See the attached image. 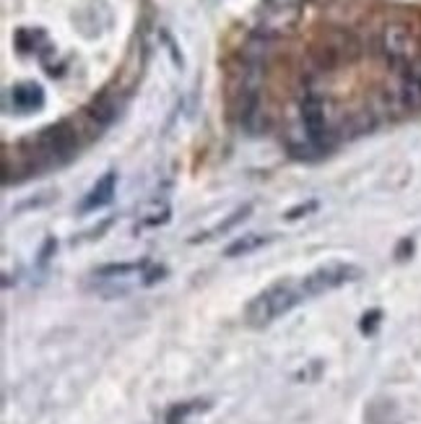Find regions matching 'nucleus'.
I'll return each instance as SVG.
<instances>
[{"label": "nucleus", "instance_id": "obj_1", "mask_svg": "<svg viewBox=\"0 0 421 424\" xmlns=\"http://www.w3.org/2000/svg\"><path fill=\"white\" fill-rule=\"evenodd\" d=\"M302 299H304V295H302V289H299V284H294V282L270 284L268 289H263V292L247 305V310H245L247 326H252V328H266L273 320H279L281 315H286L289 310H294Z\"/></svg>", "mask_w": 421, "mask_h": 424}, {"label": "nucleus", "instance_id": "obj_2", "mask_svg": "<svg viewBox=\"0 0 421 424\" xmlns=\"http://www.w3.org/2000/svg\"><path fill=\"white\" fill-rule=\"evenodd\" d=\"M36 149H39L36 156L42 165H65L78 153V136L68 123H55L36 136Z\"/></svg>", "mask_w": 421, "mask_h": 424}, {"label": "nucleus", "instance_id": "obj_3", "mask_svg": "<svg viewBox=\"0 0 421 424\" xmlns=\"http://www.w3.org/2000/svg\"><path fill=\"white\" fill-rule=\"evenodd\" d=\"M359 276H362V268L354 266V263H325V266L315 268L312 273H307L304 282L299 284V289H302L304 299L307 297H320L325 295V292L338 289L343 284L356 282Z\"/></svg>", "mask_w": 421, "mask_h": 424}, {"label": "nucleus", "instance_id": "obj_4", "mask_svg": "<svg viewBox=\"0 0 421 424\" xmlns=\"http://www.w3.org/2000/svg\"><path fill=\"white\" fill-rule=\"evenodd\" d=\"M380 52L385 55L390 65L398 68H411L416 63V36L411 34L409 26L403 24H387L380 32Z\"/></svg>", "mask_w": 421, "mask_h": 424}, {"label": "nucleus", "instance_id": "obj_5", "mask_svg": "<svg viewBox=\"0 0 421 424\" xmlns=\"http://www.w3.org/2000/svg\"><path fill=\"white\" fill-rule=\"evenodd\" d=\"M299 115H302V125H304V133H307V141L312 143L315 149H327V146L333 143L336 130H330V125H327L323 99L317 94H307L302 99Z\"/></svg>", "mask_w": 421, "mask_h": 424}, {"label": "nucleus", "instance_id": "obj_6", "mask_svg": "<svg viewBox=\"0 0 421 424\" xmlns=\"http://www.w3.org/2000/svg\"><path fill=\"white\" fill-rule=\"evenodd\" d=\"M115 190H117V172H107L102 180H96V185H94L89 193H86V198L81 203V213H91V211H99V209H105L112 203L115 198Z\"/></svg>", "mask_w": 421, "mask_h": 424}, {"label": "nucleus", "instance_id": "obj_7", "mask_svg": "<svg viewBox=\"0 0 421 424\" xmlns=\"http://www.w3.org/2000/svg\"><path fill=\"white\" fill-rule=\"evenodd\" d=\"M11 105L19 112H36L45 107V89L34 81L16 83L11 89Z\"/></svg>", "mask_w": 421, "mask_h": 424}, {"label": "nucleus", "instance_id": "obj_8", "mask_svg": "<svg viewBox=\"0 0 421 424\" xmlns=\"http://www.w3.org/2000/svg\"><path fill=\"white\" fill-rule=\"evenodd\" d=\"M273 237H266V235H242L239 240H234L229 248L224 250V255L226 258H239V255H250L252 250L263 248V245H268Z\"/></svg>", "mask_w": 421, "mask_h": 424}, {"label": "nucleus", "instance_id": "obj_9", "mask_svg": "<svg viewBox=\"0 0 421 424\" xmlns=\"http://www.w3.org/2000/svg\"><path fill=\"white\" fill-rule=\"evenodd\" d=\"M200 409H208V403H200L198 399L180 401V403H175V406L166 412L164 422H166V424H185L187 416H190V414H195V412H200Z\"/></svg>", "mask_w": 421, "mask_h": 424}, {"label": "nucleus", "instance_id": "obj_10", "mask_svg": "<svg viewBox=\"0 0 421 424\" xmlns=\"http://www.w3.org/2000/svg\"><path fill=\"white\" fill-rule=\"evenodd\" d=\"M89 118H91L99 128H107V125L117 118V102L115 99H109V96H102V99L94 102V107L89 109Z\"/></svg>", "mask_w": 421, "mask_h": 424}, {"label": "nucleus", "instance_id": "obj_11", "mask_svg": "<svg viewBox=\"0 0 421 424\" xmlns=\"http://www.w3.org/2000/svg\"><path fill=\"white\" fill-rule=\"evenodd\" d=\"M149 266V260H136V263H109V266H102L96 276L102 279H115V276H125V273H140Z\"/></svg>", "mask_w": 421, "mask_h": 424}, {"label": "nucleus", "instance_id": "obj_12", "mask_svg": "<svg viewBox=\"0 0 421 424\" xmlns=\"http://www.w3.org/2000/svg\"><path fill=\"white\" fill-rule=\"evenodd\" d=\"M250 209H252V206H242V209H237V211H234L232 216H229V219L224 222V224H219V226H216V229H210V232H206V235H203V237H195L193 242H200V240H208V237H213V235H224V232H229V229H232L234 224L245 222L247 213H250Z\"/></svg>", "mask_w": 421, "mask_h": 424}, {"label": "nucleus", "instance_id": "obj_13", "mask_svg": "<svg viewBox=\"0 0 421 424\" xmlns=\"http://www.w3.org/2000/svg\"><path fill=\"white\" fill-rule=\"evenodd\" d=\"M380 320H382V312L380 310H369V312H364L362 318V333H367V336H372L374 330H377V326H380Z\"/></svg>", "mask_w": 421, "mask_h": 424}, {"label": "nucleus", "instance_id": "obj_14", "mask_svg": "<svg viewBox=\"0 0 421 424\" xmlns=\"http://www.w3.org/2000/svg\"><path fill=\"white\" fill-rule=\"evenodd\" d=\"M317 206H320L317 200H307L304 206H294L292 211L286 213V219H289V222H294V219H299V216H307V213H310V211H315Z\"/></svg>", "mask_w": 421, "mask_h": 424}, {"label": "nucleus", "instance_id": "obj_15", "mask_svg": "<svg viewBox=\"0 0 421 424\" xmlns=\"http://www.w3.org/2000/svg\"><path fill=\"white\" fill-rule=\"evenodd\" d=\"M411 253H413V242H411V240H403V242L398 245V250H396V258L406 260V258H411Z\"/></svg>", "mask_w": 421, "mask_h": 424}]
</instances>
